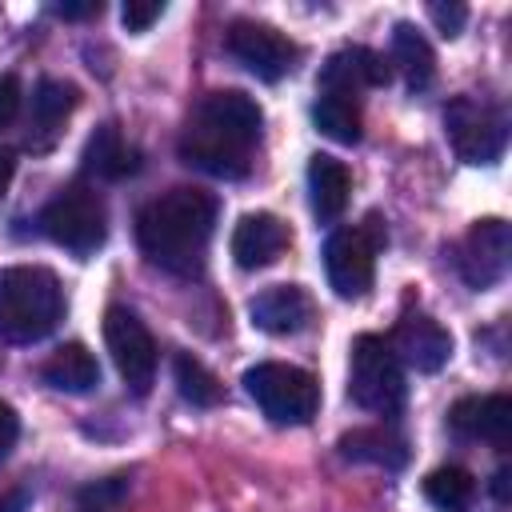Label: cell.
Wrapping results in <instances>:
<instances>
[{
  "label": "cell",
  "mask_w": 512,
  "mask_h": 512,
  "mask_svg": "<svg viewBox=\"0 0 512 512\" xmlns=\"http://www.w3.org/2000/svg\"><path fill=\"white\" fill-rule=\"evenodd\" d=\"M160 16H164V0H128V4L120 8V20H124L128 32H144V28H152Z\"/></svg>",
  "instance_id": "27"
},
{
  "label": "cell",
  "mask_w": 512,
  "mask_h": 512,
  "mask_svg": "<svg viewBox=\"0 0 512 512\" xmlns=\"http://www.w3.org/2000/svg\"><path fill=\"white\" fill-rule=\"evenodd\" d=\"M172 376H176L180 396H184L192 408H212V404L224 400V384H220V380H216L192 352H176V360H172Z\"/></svg>",
  "instance_id": "25"
},
{
  "label": "cell",
  "mask_w": 512,
  "mask_h": 512,
  "mask_svg": "<svg viewBox=\"0 0 512 512\" xmlns=\"http://www.w3.org/2000/svg\"><path fill=\"white\" fill-rule=\"evenodd\" d=\"M16 436H20V416H16V408L8 400H0V456H8Z\"/></svg>",
  "instance_id": "30"
},
{
  "label": "cell",
  "mask_w": 512,
  "mask_h": 512,
  "mask_svg": "<svg viewBox=\"0 0 512 512\" xmlns=\"http://www.w3.org/2000/svg\"><path fill=\"white\" fill-rule=\"evenodd\" d=\"M136 164L140 152L120 136L116 124H100L84 144V172H92L96 180H124L136 172Z\"/></svg>",
  "instance_id": "19"
},
{
  "label": "cell",
  "mask_w": 512,
  "mask_h": 512,
  "mask_svg": "<svg viewBox=\"0 0 512 512\" xmlns=\"http://www.w3.org/2000/svg\"><path fill=\"white\" fill-rule=\"evenodd\" d=\"M508 480H512V472H508V468H500V472L492 476V496H496L500 504H508Z\"/></svg>",
  "instance_id": "33"
},
{
  "label": "cell",
  "mask_w": 512,
  "mask_h": 512,
  "mask_svg": "<svg viewBox=\"0 0 512 512\" xmlns=\"http://www.w3.org/2000/svg\"><path fill=\"white\" fill-rule=\"evenodd\" d=\"M340 456L356 464H376V468H404L408 464V444L392 428H352L340 436Z\"/></svg>",
  "instance_id": "20"
},
{
  "label": "cell",
  "mask_w": 512,
  "mask_h": 512,
  "mask_svg": "<svg viewBox=\"0 0 512 512\" xmlns=\"http://www.w3.org/2000/svg\"><path fill=\"white\" fill-rule=\"evenodd\" d=\"M448 424L456 436L464 440H484L492 448H508L512 444V400L504 392H488V396H464L452 412Z\"/></svg>",
  "instance_id": "13"
},
{
  "label": "cell",
  "mask_w": 512,
  "mask_h": 512,
  "mask_svg": "<svg viewBox=\"0 0 512 512\" xmlns=\"http://www.w3.org/2000/svg\"><path fill=\"white\" fill-rule=\"evenodd\" d=\"M424 496L436 512H472L476 480H472L468 468L448 464V468H436V472L424 476Z\"/></svg>",
  "instance_id": "23"
},
{
  "label": "cell",
  "mask_w": 512,
  "mask_h": 512,
  "mask_svg": "<svg viewBox=\"0 0 512 512\" xmlns=\"http://www.w3.org/2000/svg\"><path fill=\"white\" fill-rule=\"evenodd\" d=\"M312 124L328 140H336V144H356L360 140V108H356V96L320 92V100L312 104Z\"/></svg>",
  "instance_id": "24"
},
{
  "label": "cell",
  "mask_w": 512,
  "mask_h": 512,
  "mask_svg": "<svg viewBox=\"0 0 512 512\" xmlns=\"http://www.w3.org/2000/svg\"><path fill=\"white\" fill-rule=\"evenodd\" d=\"M248 316H252V324H256L260 332H268V336H292V332H300V328L308 324L312 300H308V292L296 288V284H272V288H264V292L252 296Z\"/></svg>",
  "instance_id": "16"
},
{
  "label": "cell",
  "mask_w": 512,
  "mask_h": 512,
  "mask_svg": "<svg viewBox=\"0 0 512 512\" xmlns=\"http://www.w3.org/2000/svg\"><path fill=\"white\" fill-rule=\"evenodd\" d=\"M348 396L376 416H396L404 404V364L388 348L384 336H356L348 364Z\"/></svg>",
  "instance_id": "4"
},
{
  "label": "cell",
  "mask_w": 512,
  "mask_h": 512,
  "mask_svg": "<svg viewBox=\"0 0 512 512\" xmlns=\"http://www.w3.org/2000/svg\"><path fill=\"white\" fill-rule=\"evenodd\" d=\"M228 52L252 72V76H260V80H280V76H288L292 68H296V60H300V48L288 40V36H280L276 28H268V24H256V20H236L232 28H228Z\"/></svg>",
  "instance_id": "11"
},
{
  "label": "cell",
  "mask_w": 512,
  "mask_h": 512,
  "mask_svg": "<svg viewBox=\"0 0 512 512\" xmlns=\"http://www.w3.org/2000/svg\"><path fill=\"white\" fill-rule=\"evenodd\" d=\"M96 12H100L96 0H84V4H56V16H64V20H84V16H96Z\"/></svg>",
  "instance_id": "31"
},
{
  "label": "cell",
  "mask_w": 512,
  "mask_h": 512,
  "mask_svg": "<svg viewBox=\"0 0 512 512\" xmlns=\"http://www.w3.org/2000/svg\"><path fill=\"white\" fill-rule=\"evenodd\" d=\"M348 192H352L348 168H344L336 156L316 152V156L308 160V200H312L316 220H324V224L340 220V212L348 208Z\"/></svg>",
  "instance_id": "18"
},
{
  "label": "cell",
  "mask_w": 512,
  "mask_h": 512,
  "mask_svg": "<svg viewBox=\"0 0 512 512\" xmlns=\"http://www.w3.org/2000/svg\"><path fill=\"white\" fill-rule=\"evenodd\" d=\"M64 316V288L52 268L12 264L0 272V340H44Z\"/></svg>",
  "instance_id": "3"
},
{
  "label": "cell",
  "mask_w": 512,
  "mask_h": 512,
  "mask_svg": "<svg viewBox=\"0 0 512 512\" xmlns=\"http://www.w3.org/2000/svg\"><path fill=\"white\" fill-rule=\"evenodd\" d=\"M244 388L272 424H308L320 408V384L312 372L280 360H264L244 372Z\"/></svg>",
  "instance_id": "5"
},
{
  "label": "cell",
  "mask_w": 512,
  "mask_h": 512,
  "mask_svg": "<svg viewBox=\"0 0 512 512\" xmlns=\"http://www.w3.org/2000/svg\"><path fill=\"white\" fill-rule=\"evenodd\" d=\"M384 244L380 228L356 224V228H336L324 244V272L328 284L340 300H360L372 288L376 276V248Z\"/></svg>",
  "instance_id": "8"
},
{
  "label": "cell",
  "mask_w": 512,
  "mask_h": 512,
  "mask_svg": "<svg viewBox=\"0 0 512 512\" xmlns=\"http://www.w3.org/2000/svg\"><path fill=\"white\" fill-rule=\"evenodd\" d=\"M76 100H80V92H76V84H68V80H40L36 84V92H32V132H28V144H32V152H48L52 144H56V136H60V124L68 120V112L76 108Z\"/></svg>",
  "instance_id": "17"
},
{
  "label": "cell",
  "mask_w": 512,
  "mask_h": 512,
  "mask_svg": "<svg viewBox=\"0 0 512 512\" xmlns=\"http://www.w3.org/2000/svg\"><path fill=\"white\" fill-rule=\"evenodd\" d=\"M20 100H24L20 80H16V76H0V128H8V124L16 120Z\"/></svg>",
  "instance_id": "29"
},
{
  "label": "cell",
  "mask_w": 512,
  "mask_h": 512,
  "mask_svg": "<svg viewBox=\"0 0 512 512\" xmlns=\"http://www.w3.org/2000/svg\"><path fill=\"white\" fill-rule=\"evenodd\" d=\"M12 172H16V156H12L8 148H0V196L8 192V184H12Z\"/></svg>",
  "instance_id": "32"
},
{
  "label": "cell",
  "mask_w": 512,
  "mask_h": 512,
  "mask_svg": "<svg viewBox=\"0 0 512 512\" xmlns=\"http://www.w3.org/2000/svg\"><path fill=\"white\" fill-rule=\"evenodd\" d=\"M428 16L444 36H456L464 28V20H468V8L464 4H428Z\"/></svg>",
  "instance_id": "28"
},
{
  "label": "cell",
  "mask_w": 512,
  "mask_h": 512,
  "mask_svg": "<svg viewBox=\"0 0 512 512\" xmlns=\"http://www.w3.org/2000/svg\"><path fill=\"white\" fill-rule=\"evenodd\" d=\"M388 76H392V68H388V60L380 52H372V48H340L320 68V92L356 96L360 88L388 84Z\"/></svg>",
  "instance_id": "15"
},
{
  "label": "cell",
  "mask_w": 512,
  "mask_h": 512,
  "mask_svg": "<svg viewBox=\"0 0 512 512\" xmlns=\"http://www.w3.org/2000/svg\"><path fill=\"white\" fill-rule=\"evenodd\" d=\"M392 64H400V72H404V80H408L412 92H424L436 80L432 44L412 24H396L392 28Z\"/></svg>",
  "instance_id": "22"
},
{
  "label": "cell",
  "mask_w": 512,
  "mask_h": 512,
  "mask_svg": "<svg viewBox=\"0 0 512 512\" xmlns=\"http://www.w3.org/2000/svg\"><path fill=\"white\" fill-rule=\"evenodd\" d=\"M40 228L52 244L68 248L72 256H92L108 236V212L100 192L88 184H68L44 204Z\"/></svg>",
  "instance_id": "6"
},
{
  "label": "cell",
  "mask_w": 512,
  "mask_h": 512,
  "mask_svg": "<svg viewBox=\"0 0 512 512\" xmlns=\"http://www.w3.org/2000/svg\"><path fill=\"white\" fill-rule=\"evenodd\" d=\"M444 136L464 164H492L508 144V120L496 104L476 96H452L444 108Z\"/></svg>",
  "instance_id": "7"
},
{
  "label": "cell",
  "mask_w": 512,
  "mask_h": 512,
  "mask_svg": "<svg viewBox=\"0 0 512 512\" xmlns=\"http://www.w3.org/2000/svg\"><path fill=\"white\" fill-rule=\"evenodd\" d=\"M508 252H512V232H508V224L500 216H488V220L472 224L468 236L456 248L460 280L468 288H476V292L500 284L504 272H508Z\"/></svg>",
  "instance_id": "10"
},
{
  "label": "cell",
  "mask_w": 512,
  "mask_h": 512,
  "mask_svg": "<svg viewBox=\"0 0 512 512\" xmlns=\"http://www.w3.org/2000/svg\"><path fill=\"white\" fill-rule=\"evenodd\" d=\"M40 376H44L56 392L80 396V392H92V388L100 384V364H96V356H92L84 344H64V348H56V352L44 360Z\"/></svg>",
  "instance_id": "21"
},
{
  "label": "cell",
  "mask_w": 512,
  "mask_h": 512,
  "mask_svg": "<svg viewBox=\"0 0 512 512\" xmlns=\"http://www.w3.org/2000/svg\"><path fill=\"white\" fill-rule=\"evenodd\" d=\"M260 124H264V112L252 96H244L236 88L208 92L180 132V156H184V164H192L208 176L240 180L252 168V148L260 144Z\"/></svg>",
  "instance_id": "1"
},
{
  "label": "cell",
  "mask_w": 512,
  "mask_h": 512,
  "mask_svg": "<svg viewBox=\"0 0 512 512\" xmlns=\"http://www.w3.org/2000/svg\"><path fill=\"white\" fill-rule=\"evenodd\" d=\"M232 260L252 272V268H268L284 248H288V224L272 212H248L236 220L232 228Z\"/></svg>",
  "instance_id": "14"
},
{
  "label": "cell",
  "mask_w": 512,
  "mask_h": 512,
  "mask_svg": "<svg viewBox=\"0 0 512 512\" xmlns=\"http://www.w3.org/2000/svg\"><path fill=\"white\" fill-rule=\"evenodd\" d=\"M212 228L216 200L200 188H168L164 196L148 200L136 216V240L144 256L172 276H196L204 268Z\"/></svg>",
  "instance_id": "2"
},
{
  "label": "cell",
  "mask_w": 512,
  "mask_h": 512,
  "mask_svg": "<svg viewBox=\"0 0 512 512\" xmlns=\"http://www.w3.org/2000/svg\"><path fill=\"white\" fill-rule=\"evenodd\" d=\"M104 344L112 352L120 380L136 396H144L152 388V376H156V340L144 328V320L128 308H108L104 312Z\"/></svg>",
  "instance_id": "9"
},
{
  "label": "cell",
  "mask_w": 512,
  "mask_h": 512,
  "mask_svg": "<svg viewBox=\"0 0 512 512\" xmlns=\"http://www.w3.org/2000/svg\"><path fill=\"white\" fill-rule=\"evenodd\" d=\"M124 492H128L124 476H112V480H96V484L80 488V496H76V508H80V512H112V508L124 500Z\"/></svg>",
  "instance_id": "26"
},
{
  "label": "cell",
  "mask_w": 512,
  "mask_h": 512,
  "mask_svg": "<svg viewBox=\"0 0 512 512\" xmlns=\"http://www.w3.org/2000/svg\"><path fill=\"white\" fill-rule=\"evenodd\" d=\"M388 348L396 352L400 364L416 372H440L452 356V336L428 312H404L388 336Z\"/></svg>",
  "instance_id": "12"
}]
</instances>
